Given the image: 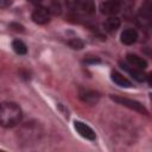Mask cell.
<instances>
[{
    "label": "cell",
    "instance_id": "6da1fadb",
    "mask_svg": "<svg viewBox=\"0 0 152 152\" xmlns=\"http://www.w3.org/2000/svg\"><path fill=\"white\" fill-rule=\"evenodd\" d=\"M23 118L21 108L15 102H0V126L11 128L17 126Z\"/></svg>",
    "mask_w": 152,
    "mask_h": 152
},
{
    "label": "cell",
    "instance_id": "7a4b0ae2",
    "mask_svg": "<svg viewBox=\"0 0 152 152\" xmlns=\"http://www.w3.org/2000/svg\"><path fill=\"white\" fill-rule=\"evenodd\" d=\"M133 6V0H107L101 2L100 11L106 15H116L120 12L129 11Z\"/></svg>",
    "mask_w": 152,
    "mask_h": 152
},
{
    "label": "cell",
    "instance_id": "3957f363",
    "mask_svg": "<svg viewBox=\"0 0 152 152\" xmlns=\"http://www.w3.org/2000/svg\"><path fill=\"white\" fill-rule=\"evenodd\" d=\"M65 6L80 14L91 15L95 13V4L94 0H65Z\"/></svg>",
    "mask_w": 152,
    "mask_h": 152
},
{
    "label": "cell",
    "instance_id": "277c9868",
    "mask_svg": "<svg viewBox=\"0 0 152 152\" xmlns=\"http://www.w3.org/2000/svg\"><path fill=\"white\" fill-rule=\"evenodd\" d=\"M110 99L114 102H116V103H119L121 106H125V107H127V108H129V109H132L134 112H138V113L144 114V115H148V110L139 101H135V100H132V99H127V97H122V96H114V95H110Z\"/></svg>",
    "mask_w": 152,
    "mask_h": 152
},
{
    "label": "cell",
    "instance_id": "5b68a950",
    "mask_svg": "<svg viewBox=\"0 0 152 152\" xmlns=\"http://www.w3.org/2000/svg\"><path fill=\"white\" fill-rule=\"evenodd\" d=\"M74 127L81 137H83L88 140H91V141L96 139V134H95L94 129L90 126H88L87 124H84L82 121H74Z\"/></svg>",
    "mask_w": 152,
    "mask_h": 152
},
{
    "label": "cell",
    "instance_id": "8992f818",
    "mask_svg": "<svg viewBox=\"0 0 152 152\" xmlns=\"http://www.w3.org/2000/svg\"><path fill=\"white\" fill-rule=\"evenodd\" d=\"M32 20L36 23V24H39V25H44L46 23H49L50 20V12H49V8L46 7H37L33 12H32V15H31Z\"/></svg>",
    "mask_w": 152,
    "mask_h": 152
},
{
    "label": "cell",
    "instance_id": "52a82bcc",
    "mask_svg": "<svg viewBox=\"0 0 152 152\" xmlns=\"http://www.w3.org/2000/svg\"><path fill=\"white\" fill-rule=\"evenodd\" d=\"M78 96H80V99H81L83 102H86V103H88V104H96L97 101H99V99H100V95H99L96 91H94V90H88V89L81 90L80 94H78Z\"/></svg>",
    "mask_w": 152,
    "mask_h": 152
},
{
    "label": "cell",
    "instance_id": "ba28073f",
    "mask_svg": "<svg viewBox=\"0 0 152 152\" xmlns=\"http://www.w3.org/2000/svg\"><path fill=\"white\" fill-rule=\"evenodd\" d=\"M137 39H138V33L133 28H126V30H124L121 32L120 40L125 45H132V44H134L137 42Z\"/></svg>",
    "mask_w": 152,
    "mask_h": 152
},
{
    "label": "cell",
    "instance_id": "9c48e42d",
    "mask_svg": "<svg viewBox=\"0 0 152 152\" xmlns=\"http://www.w3.org/2000/svg\"><path fill=\"white\" fill-rule=\"evenodd\" d=\"M120 65H121V68H122L124 70H126L135 81H138V82L145 81L146 76L142 74V71H141L140 69H137V68H134V66H132V65H129V64H127V63H124V62H120Z\"/></svg>",
    "mask_w": 152,
    "mask_h": 152
},
{
    "label": "cell",
    "instance_id": "30bf717a",
    "mask_svg": "<svg viewBox=\"0 0 152 152\" xmlns=\"http://www.w3.org/2000/svg\"><path fill=\"white\" fill-rule=\"evenodd\" d=\"M126 59L128 62L129 65L137 68V69H140V70H144L147 68V62L142 58V57H139L134 53H127L126 56Z\"/></svg>",
    "mask_w": 152,
    "mask_h": 152
},
{
    "label": "cell",
    "instance_id": "8fae6325",
    "mask_svg": "<svg viewBox=\"0 0 152 152\" xmlns=\"http://www.w3.org/2000/svg\"><path fill=\"white\" fill-rule=\"evenodd\" d=\"M110 78H112V81H113L116 86H119V87H124V88H131V87H132L131 81L127 80L124 75H121V74L118 72V71H113Z\"/></svg>",
    "mask_w": 152,
    "mask_h": 152
},
{
    "label": "cell",
    "instance_id": "7c38bea8",
    "mask_svg": "<svg viewBox=\"0 0 152 152\" xmlns=\"http://www.w3.org/2000/svg\"><path fill=\"white\" fill-rule=\"evenodd\" d=\"M120 24H121L120 19L118 17H115V15H112L108 19H106V21L103 23V28L107 32H114L120 27Z\"/></svg>",
    "mask_w": 152,
    "mask_h": 152
},
{
    "label": "cell",
    "instance_id": "4fadbf2b",
    "mask_svg": "<svg viewBox=\"0 0 152 152\" xmlns=\"http://www.w3.org/2000/svg\"><path fill=\"white\" fill-rule=\"evenodd\" d=\"M12 49L14 50L15 53L18 55H25L27 52V46L26 44L23 42V40H19V39H15L12 42Z\"/></svg>",
    "mask_w": 152,
    "mask_h": 152
},
{
    "label": "cell",
    "instance_id": "5bb4252c",
    "mask_svg": "<svg viewBox=\"0 0 152 152\" xmlns=\"http://www.w3.org/2000/svg\"><path fill=\"white\" fill-rule=\"evenodd\" d=\"M68 44H69L70 48H72V49H75V50H81V49L84 46L83 42H82L80 38H72V39H70V40L68 42Z\"/></svg>",
    "mask_w": 152,
    "mask_h": 152
},
{
    "label": "cell",
    "instance_id": "9a60e30c",
    "mask_svg": "<svg viewBox=\"0 0 152 152\" xmlns=\"http://www.w3.org/2000/svg\"><path fill=\"white\" fill-rule=\"evenodd\" d=\"M49 12L50 13H53V14H59L61 13V6H59V4L58 2H52V5H51V7L49 8Z\"/></svg>",
    "mask_w": 152,
    "mask_h": 152
},
{
    "label": "cell",
    "instance_id": "2e32d148",
    "mask_svg": "<svg viewBox=\"0 0 152 152\" xmlns=\"http://www.w3.org/2000/svg\"><path fill=\"white\" fill-rule=\"evenodd\" d=\"M10 27L12 28V30H14L15 32H25V27L23 26V25H20V24H18V23H11L10 24Z\"/></svg>",
    "mask_w": 152,
    "mask_h": 152
},
{
    "label": "cell",
    "instance_id": "e0dca14e",
    "mask_svg": "<svg viewBox=\"0 0 152 152\" xmlns=\"http://www.w3.org/2000/svg\"><path fill=\"white\" fill-rule=\"evenodd\" d=\"M13 4V0H0V8H7Z\"/></svg>",
    "mask_w": 152,
    "mask_h": 152
},
{
    "label": "cell",
    "instance_id": "ac0fdd59",
    "mask_svg": "<svg viewBox=\"0 0 152 152\" xmlns=\"http://www.w3.org/2000/svg\"><path fill=\"white\" fill-rule=\"evenodd\" d=\"M86 62H87V63H100V59H97V58L94 59V58H93V59H87Z\"/></svg>",
    "mask_w": 152,
    "mask_h": 152
},
{
    "label": "cell",
    "instance_id": "d6986e66",
    "mask_svg": "<svg viewBox=\"0 0 152 152\" xmlns=\"http://www.w3.org/2000/svg\"><path fill=\"white\" fill-rule=\"evenodd\" d=\"M30 1H32V2H40L42 0H30Z\"/></svg>",
    "mask_w": 152,
    "mask_h": 152
}]
</instances>
